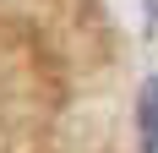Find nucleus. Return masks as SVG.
<instances>
[{
	"label": "nucleus",
	"mask_w": 158,
	"mask_h": 153,
	"mask_svg": "<svg viewBox=\"0 0 158 153\" xmlns=\"http://www.w3.org/2000/svg\"><path fill=\"white\" fill-rule=\"evenodd\" d=\"M142 131H147V153L158 148V76L147 82V93H142Z\"/></svg>",
	"instance_id": "obj_1"
}]
</instances>
